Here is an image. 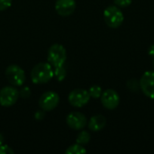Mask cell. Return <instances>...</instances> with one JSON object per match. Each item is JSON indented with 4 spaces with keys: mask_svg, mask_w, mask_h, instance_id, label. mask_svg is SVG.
<instances>
[{
    "mask_svg": "<svg viewBox=\"0 0 154 154\" xmlns=\"http://www.w3.org/2000/svg\"><path fill=\"white\" fill-rule=\"evenodd\" d=\"M19 95H21L23 98H27L31 96V91H30V88L25 87L23 88H22V90L20 91Z\"/></svg>",
    "mask_w": 154,
    "mask_h": 154,
    "instance_id": "44dd1931",
    "label": "cell"
},
{
    "mask_svg": "<svg viewBox=\"0 0 154 154\" xmlns=\"http://www.w3.org/2000/svg\"><path fill=\"white\" fill-rule=\"evenodd\" d=\"M153 68H154V60H153Z\"/></svg>",
    "mask_w": 154,
    "mask_h": 154,
    "instance_id": "d4e9b609",
    "label": "cell"
},
{
    "mask_svg": "<svg viewBox=\"0 0 154 154\" xmlns=\"http://www.w3.org/2000/svg\"><path fill=\"white\" fill-rule=\"evenodd\" d=\"M12 5V0H0V11H5Z\"/></svg>",
    "mask_w": 154,
    "mask_h": 154,
    "instance_id": "d6986e66",
    "label": "cell"
},
{
    "mask_svg": "<svg viewBox=\"0 0 154 154\" xmlns=\"http://www.w3.org/2000/svg\"><path fill=\"white\" fill-rule=\"evenodd\" d=\"M101 103L103 106L108 110H114L116 109L120 103V97L119 94L112 88H108L105 90L101 97Z\"/></svg>",
    "mask_w": 154,
    "mask_h": 154,
    "instance_id": "ba28073f",
    "label": "cell"
},
{
    "mask_svg": "<svg viewBox=\"0 0 154 154\" xmlns=\"http://www.w3.org/2000/svg\"><path fill=\"white\" fill-rule=\"evenodd\" d=\"M88 93L90 95V97L93 98H99L103 93L102 91V88L100 86L97 85H94L92 87H90V88L88 89Z\"/></svg>",
    "mask_w": 154,
    "mask_h": 154,
    "instance_id": "9a60e30c",
    "label": "cell"
},
{
    "mask_svg": "<svg viewBox=\"0 0 154 154\" xmlns=\"http://www.w3.org/2000/svg\"><path fill=\"white\" fill-rule=\"evenodd\" d=\"M19 97V91L14 87H5L0 90V105L5 107L14 106Z\"/></svg>",
    "mask_w": 154,
    "mask_h": 154,
    "instance_id": "52a82bcc",
    "label": "cell"
},
{
    "mask_svg": "<svg viewBox=\"0 0 154 154\" xmlns=\"http://www.w3.org/2000/svg\"><path fill=\"white\" fill-rule=\"evenodd\" d=\"M126 87L131 91H138L140 88V81H137L136 79H130L127 81Z\"/></svg>",
    "mask_w": 154,
    "mask_h": 154,
    "instance_id": "e0dca14e",
    "label": "cell"
},
{
    "mask_svg": "<svg viewBox=\"0 0 154 154\" xmlns=\"http://www.w3.org/2000/svg\"><path fill=\"white\" fill-rule=\"evenodd\" d=\"M34 116H35V119H37V120H42V119L44 118V116H45L43 110L42 109V110H39V111H37V112L35 113Z\"/></svg>",
    "mask_w": 154,
    "mask_h": 154,
    "instance_id": "7402d4cb",
    "label": "cell"
},
{
    "mask_svg": "<svg viewBox=\"0 0 154 154\" xmlns=\"http://www.w3.org/2000/svg\"><path fill=\"white\" fill-rule=\"evenodd\" d=\"M5 78L14 87H21L25 81V73L18 65L12 64L5 69Z\"/></svg>",
    "mask_w": 154,
    "mask_h": 154,
    "instance_id": "277c9868",
    "label": "cell"
},
{
    "mask_svg": "<svg viewBox=\"0 0 154 154\" xmlns=\"http://www.w3.org/2000/svg\"><path fill=\"white\" fill-rule=\"evenodd\" d=\"M54 76L57 79V80H59V81H62L65 79V77H66V69L63 68V66L55 68Z\"/></svg>",
    "mask_w": 154,
    "mask_h": 154,
    "instance_id": "2e32d148",
    "label": "cell"
},
{
    "mask_svg": "<svg viewBox=\"0 0 154 154\" xmlns=\"http://www.w3.org/2000/svg\"><path fill=\"white\" fill-rule=\"evenodd\" d=\"M3 142H4V137H3V135L0 134V145H2Z\"/></svg>",
    "mask_w": 154,
    "mask_h": 154,
    "instance_id": "cb8c5ba5",
    "label": "cell"
},
{
    "mask_svg": "<svg viewBox=\"0 0 154 154\" xmlns=\"http://www.w3.org/2000/svg\"><path fill=\"white\" fill-rule=\"evenodd\" d=\"M90 138H91V136H90L89 133H88L87 131H82L78 134L76 143L79 144H81V145H85L89 143Z\"/></svg>",
    "mask_w": 154,
    "mask_h": 154,
    "instance_id": "5bb4252c",
    "label": "cell"
},
{
    "mask_svg": "<svg viewBox=\"0 0 154 154\" xmlns=\"http://www.w3.org/2000/svg\"><path fill=\"white\" fill-rule=\"evenodd\" d=\"M87 152V150L83 147V145L76 143L73 145H70L66 151L65 153L66 154H83Z\"/></svg>",
    "mask_w": 154,
    "mask_h": 154,
    "instance_id": "4fadbf2b",
    "label": "cell"
},
{
    "mask_svg": "<svg viewBox=\"0 0 154 154\" xmlns=\"http://www.w3.org/2000/svg\"><path fill=\"white\" fill-rule=\"evenodd\" d=\"M67 59V51L63 45L60 43L52 44L48 51V62L54 68L63 66Z\"/></svg>",
    "mask_w": 154,
    "mask_h": 154,
    "instance_id": "7a4b0ae2",
    "label": "cell"
},
{
    "mask_svg": "<svg viewBox=\"0 0 154 154\" xmlns=\"http://www.w3.org/2000/svg\"><path fill=\"white\" fill-rule=\"evenodd\" d=\"M54 76L52 66L49 62L36 64L31 71V79L34 84H45Z\"/></svg>",
    "mask_w": 154,
    "mask_h": 154,
    "instance_id": "6da1fadb",
    "label": "cell"
},
{
    "mask_svg": "<svg viewBox=\"0 0 154 154\" xmlns=\"http://www.w3.org/2000/svg\"><path fill=\"white\" fill-rule=\"evenodd\" d=\"M60 102L59 95L54 91H47L43 93L39 99V106L41 109L45 112H50L55 109Z\"/></svg>",
    "mask_w": 154,
    "mask_h": 154,
    "instance_id": "8992f818",
    "label": "cell"
},
{
    "mask_svg": "<svg viewBox=\"0 0 154 154\" xmlns=\"http://www.w3.org/2000/svg\"><path fill=\"white\" fill-rule=\"evenodd\" d=\"M140 88L149 98L154 99V71H146L140 79Z\"/></svg>",
    "mask_w": 154,
    "mask_h": 154,
    "instance_id": "9c48e42d",
    "label": "cell"
},
{
    "mask_svg": "<svg viewBox=\"0 0 154 154\" xmlns=\"http://www.w3.org/2000/svg\"><path fill=\"white\" fill-rule=\"evenodd\" d=\"M103 15H104V20L107 24V26L114 29L120 27L125 20L123 12L116 5L107 6L105 9Z\"/></svg>",
    "mask_w": 154,
    "mask_h": 154,
    "instance_id": "3957f363",
    "label": "cell"
},
{
    "mask_svg": "<svg viewBox=\"0 0 154 154\" xmlns=\"http://www.w3.org/2000/svg\"><path fill=\"white\" fill-rule=\"evenodd\" d=\"M114 3L118 7H127L132 4V0H114Z\"/></svg>",
    "mask_w": 154,
    "mask_h": 154,
    "instance_id": "ac0fdd59",
    "label": "cell"
},
{
    "mask_svg": "<svg viewBox=\"0 0 154 154\" xmlns=\"http://www.w3.org/2000/svg\"><path fill=\"white\" fill-rule=\"evenodd\" d=\"M106 125V119L102 115H96L90 118L88 123V129L92 132H99L105 128Z\"/></svg>",
    "mask_w": 154,
    "mask_h": 154,
    "instance_id": "7c38bea8",
    "label": "cell"
},
{
    "mask_svg": "<svg viewBox=\"0 0 154 154\" xmlns=\"http://www.w3.org/2000/svg\"><path fill=\"white\" fill-rule=\"evenodd\" d=\"M66 123L69 128L73 130H81L83 129L87 124V117L80 112H72L69 114L66 117Z\"/></svg>",
    "mask_w": 154,
    "mask_h": 154,
    "instance_id": "30bf717a",
    "label": "cell"
},
{
    "mask_svg": "<svg viewBox=\"0 0 154 154\" xmlns=\"http://www.w3.org/2000/svg\"><path fill=\"white\" fill-rule=\"evenodd\" d=\"M69 103L74 107H83L90 100V95L88 90L77 88L72 90L68 97Z\"/></svg>",
    "mask_w": 154,
    "mask_h": 154,
    "instance_id": "5b68a950",
    "label": "cell"
},
{
    "mask_svg": "<svg viewBox=\"0 0 154 154\" xmlns=\"http://www.w3.org/2000/svg\"><path fill=\"white\" fill-rule=\"evenodd\" d=\"M14 152L8 145H0V154H13Z\"/></svg>",
    "mask_w": 154,
    "mask_h": 154,
    "instance_id": "ffe728a7",
    "label": "cell"
},
{
    "mask_svg": "<svg viewBox=\"0 0 154 154\" xmlns=\"http://www.w3.org/2000/svg\"><path fill=\"white\" fill-rule=\"evenodd\" d=\"M76 9L75 0H56L55 10L61 16H69L74 13Z\"/></svg>",
    "mask_w": 154,
    "mask_h": 154,
    "instance_id": "8fae6325",
    "label": "cell"
},
{
    "mask_svg": "<svg viewBox=\"0 0 154 154\" xmlns=\"http://www.w3.org/2000/svg\"><path fill=\"white\" fill-rule=\"evenodd\" d=\"M148 54L154 59V44H152L148 49Z\"/></svg>",
    "mask_w": 154,
    "mask_h": 154,
    "instance_id": "603a6c76",
    "label": "cell"
}]
</instances>
